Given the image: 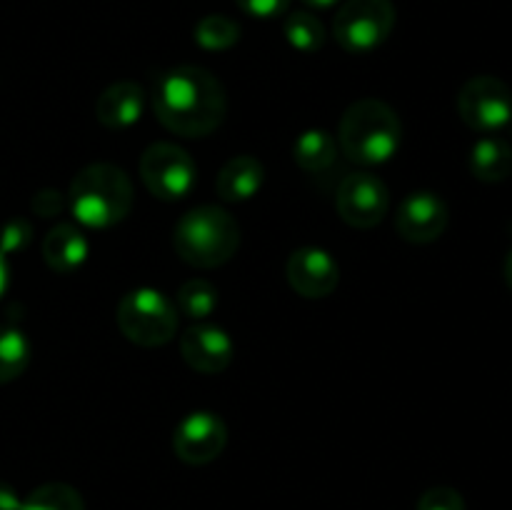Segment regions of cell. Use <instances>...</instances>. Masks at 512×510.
<instances>
[{
  "label": "cell",
  "mask_w": 512,
  "mask_h": 510,
  "mask_svg": "<svg viewBox=\"0 0 512 510\" xmlns=\"http://www.w3.org/2000/svg\"><path fill=\"white\" fill-rule=\"evenodd\" d=\"M195 43L205 50H228L240 40V25L228 15H205L193 30Z\"/></svg>",
  "instance_id": "23"
},
{
  "label": "cell",
  "mask_w": 512,
  "mask_h": 510,
  "mask_svg": "<svg viewBox=\"0 0 512 510\" xmlns=\"http://www.w3.org/2000/svg\"><path fill=\"white\" fill-rule=\"evenodd\" d=\"M218 308V288L210 280L193 278L180 285L175 295V310L190 320H205Z\"/></svg>",
  "instance_id": "20"
},
{
  "label": "cell",
  "mask_w": 512,
  "mask_h": 510,
  "mask_svg": "<svg viewBox=\"0 0 512 510\" xmlns=\"http://www.w3.org/2000/svg\"><path fill=\"white\" fill-rule=\"evenodd\" d=\"M305 5H310V8H318V10H328L333 8V5H338L340 0H303Z\"/></svg>",
  "instance_id": "30"
},
{
  "label": "cell",
  "mask_w": 512,
  "mask_h": 510,
  "mask_svg": "<svg viewBox=\"0 0 512 510\" xmlns=\"http://www.w3.org/2000/svg\"><path fill=\"white\" fill-rule=\"evenodd\" d=\"M180 353L193 370L205 375L223 373L233 363L235 345L220 325L198 323L190 325L180 338Z\"/></svg>",
  "instance_id": "12"
},
{
  "label": "cell",
  "mask_w": 512,
  "mask_h": 510,
  "mask_svg": "<svg viewBox=\"0 0 512 510\" xmlns=\"http://www.w3.org/2000/svg\"><path fill=\"white\" fill-rule=\"evenodd\" d=\"M415 510H465L463 495L448 485H435L420 495Z\"/></svg>",
  "instance_id": "24"
},
{
  "label": "cell",
  "mask_w": 512,
  "mask_h": 510,
  "mask_svg": "<svg viewBox=\"0 0 512 510\" xmlns=\"http://www.w3.org/2000/svg\"><path fill=\"white\" fill-rule=\"evenodd\" d=\"M335 138L328 130L310 128L300 133L293 143V160L305 173H320L335 160Z\"/></svg>",
  "instance_id": "18"
},
{
  "label": "cell",
  "mask_w": 512,
  "mask_h": 510,
  "mask_svg": "<svg viewBox=\"0 0 512 510\" xmlns=\"http://www.w3.org/2000/svg\"><path fill=\"white\" fill-rule=\"evenodd\" d=\"M140 178L160 200H183L198 183V165L175 143H153L140 158Z\"/></svg>",
  "instance_id": "7"
},
{
  "label": "cell",
  "mask_w": 512,
  "mask_h": 510,
  "mask_svg": "<svg viewBox=\"0 0 512 510\" xmlns=\"http://www.w3.org/2000/svg\"><path fill=\"white\" fill-rule=\"evenodd\" d=\"M510 125H512V120H510Z\"/></svg>",
  "instance_id": "32"
},
{
  "label": "cell",
  "mask_w": 512,
  "mask_h": 510,
  "mask_svg": "<svg viewBox=\"0 0 512 510\" xmlns=\"http://www.w3.org/2000/svg\"><path fill=\"white\" fill-rule=\"evenodd\" d=\"M285 40L300 53H318L325 45V28L308 10H295L283 23Z\"/></svg>",
  "instance_id": "21"
},
{
  "label": "cell",
  "mask_w": 512,
  "mask_h": 510,
  "mask_svg": "<svg viewBox=\"0 0 512 510\" xmlns=\"http://www.w3.org/2000/svg\"><path fill=\"white\" fill-rule=\"evenodd\" d=\"M145 110V93L133 80L108 85L95 100V118L110 130H125L140 120Z\"/></svg>",
  "instance_id": "14"
},
{
  "label": "cell",
  "mask_w": 512,
  "mask_h": 510,
  "mask_svg": "<svg viewBox=\"0 0 512 510\" xmlns=\"http://www.w3.org/2000/svg\"><path fill=\"white\" fill-rule=\"evenodd\" d=\"M470 173L480 183H503L512 173V148L505 138L485 135L473 145L470 153Z\"/></svg>",
  "instance_id": "17"
},
{
  "label": "cell",
  "mask_w": 512,
  "mask_h": 510,
  "mask_svg": "<svg viewBox=\"0 0 512 510\" xmlns=\"http://www.w3.org/2000/svg\"><path fill=\"white\" fill-rule=\"evenodd\" d=\"M68 210L85 228H113L123 223L130 215L135 203L133 183L128 173L113 163L85 165L73 180H70Z\"/></svg>",
  "instance_id": "2"
},
{
  "label": "cell",
  "mask_w": 512,
  "mask_h": 510,
  "mask_svg": "<svg viewBox=\"0 0 512 510\" xmlns=\"http://www.w3.org/2000/svg\"><path fill=\"white\" fill-rule=\"evenodd\" d=\"M228 445V428L223 418L210 410H195L178 423L173 433V450L183 463L208 465L220 458Z\"/></svg>",
  "instance_id": "10"
},
{
  "label": "cell",
  "mask_w": 512,
  "mask_h": 510,
  "mask_svg": "<svg viewBox=\"0 0 512 510\" xmlns=\"http://www.w3.org/2000/svg\"><path fill=\"white\" fill-rule=\"evenodd\" d=\"M30 363V340L13 325H0V385L20 378Z\"/></svg>",
  "instance_id": "19"
},
{
  "label": "cell",
  "mask_w": 512,
  "mask_h": 510,
  "mask_svg": "<svg viewBox=\"0 0 512 510\" xmlns=\"http://www.w3.org/2000/svg\"><path fill=\"white\" fill-rule=\"evenodd\" d=\"M10 288V265H8V255L0 253V298L8 293Z\"/></svg>",
  "instance_id": "29"
},
{
  "label": "cell",
  "mask_w": 512,
  "mask_h": 510,
  "mask_svg": "<svg viewBox=\"0 0 512 510\" xmlns=\"http://www.w3.org/2000/svg\"><path fill=\"white\" fill-rule=\"evenodd\" d=\"M65 205H68V200H65V195L58 193V190H40L33 198V210L40 218H50V215L60 213Z\"/></svg>",
  "instance_id": "27"
},
{
  "label": "cell",
  "mask_w": 512,
  "mask_h": 510,
  "mask_svg": "<svg viewBox=\"0 0 512 510\" xmlns=\"http://www.w3.org/2000/svg\"><path fill=\"white\" fill-rule=\"evenodd\" d=\"M20 495L10 483L0 480V510H20Z\"/></svg>",
  "instance_id": "28"
},
{
  "label": "cell",
  "mask_w": 512,
  "mask_h": 510,
  "mask_svg": "<svg viewBox=\"0 0 512 510\" xmlns=\"http://www.w3.org/2000/svg\"><path fill=\"white\" fill-rule=\"evenodd\" d=\"M448 205L438 193L418 190L403 198L395 213V230L403 240L415 245L435 243L448 228Z\"/></svg>",
  "instance_id": "11"
},
{
  "label": "cell",
  "mask_w": 512,
  "mask_h": 510,
  "mask_svg": "<svg viewBox=\"0 0 512 510\" xmlns=\"http://www.w3.org/2000/svg\"><path fill=\"white\" fill-rule=\"evenodd\" d=\"M265 168L253 155H235L223 165L215 180V193L225 203H245L263 188Z\"/></svg>",
  "instance_id": "15"
},
{
  "label": "cell",
  "mask_w": 512,
  "mask_h": 510,
  "mask_svg": "<svg viewBox=\"0 0 512 510\" xmlns=\"http://www.w3.org/2000/svg\"><path fill=\"white\" fill-rule=\"evenodd\" d=\"M290 288L303 298H325L338 288L340 268L323 248H298L285 265Z\"/></svg>",
  "instance_id": "13"
},
{
  "label": "cell",
  "mask_w": 512,
  "mask_h": 510,
  "mask_svg": "<svg viewBox=\"0 0 512 510\" xmlns=\"http://www.w3.org/2000/svg\"><path fill=\"white\" fill-rule=\"evenodd\" d=\"M175 253L195 268H220L240 248V225L220 205H198L175 223Z\"/></svg>",
  "instance_id": "4"
},
{
  "label": "cell",
  "mask_w": 512,
  "mask_h": 510,
  "mask_svg": "<svg viewBox=\"0 0 512 510\" xmlns=\"http://www.w3.org/2000/svg\"><path fill=\"white\" fill-rule=\"evenodd\" d=\"M153 110L170 133L205 138L223 125L228 95L210 70L200 65H178L155 80Z\"/></svg>",
  "instance_id": "1"
},
{
  "label": "cell",
  "mask_w": 512,
  "mask_h": 510,
  "mask_svg": "<svg viewBox=\"0 0 512 510\" xmlns=\"http://www.w3.org/2000/svg\"><path fill=\"white\" fill-rule=\"evenodd\" d=\"M20 510H85V503L73 485L45 483L20 503Z\"/></svg>",
  "instance_id": "22"
},
{
  "label": "cell",
  "mask_w": 512,
  "mask_h": 510,
  "mask_svg": "<svg viewBox=\"0 0 512 510\" xmlns=\"http://www.w3.org/2000/svg\"><path fill=\"white\" fill-rule=\"evenodd\" d=\"M393 0H345L333 20V35L345 53L363 55L380 48L395 28Z\"/></svg>",
  "instance_id": "6"
},
{
  "label": "cell",
  "mask_w": 512,
  "mask_h": 510,
  "mask_svg": "<svg viewBox=\"0 0 512 510\" xmlns=\"http://www.w3.org/2000/svg\"><path fill=\"white\" fill-rule=\"evenodd\" d=\"M505 280H508V285L512 290V248H510L508 258H505Z\"/></svg>",
  "instance_id": "31"
},
{
  "label": "cell",
  "mask_w": 512,
  "mask_h": 510,
  "mask_svg": "<svg viewBox=\"0 0 512 510\" xmlns=\"http://www.w3.org/2000/svg\"><path fill=\"white\" fill-rule=\"evenodd\" d=\"M88 253V238L70 223H58L55 228H50L43 240V258L55 273L68 275L78 270L88 260Z\"/></svg>",
  "instance_id": "16"
},
{
  "label": "cell",
  "mask_w": 512,
  "mask_h": 510,
  "mask_svg": "<svg viewBox=\"0 0 512 510\" xmlns=\"http://www.w3.org/2000/svg\"><path fill=\"white\" fill-rule=\"evenodd\" d=\"M28 243H30L28 220L15 218V220H10V223H5L3 230H0V253H5V255L20 253V250H23Z\"/></svg>",
  "instance_id": "25"
},
{
  "label": "cell",
  "mask_w": 512,
  "mask_h": 510,
  "mask_svg": "<svg viewBox=\"0 0 512 510\" xmlns=\"http://www.w3.org/2000/svg\"><path fill=\"white\" fill-rule=\"evenodd\" d=\"M235 5L250 18L273 20L288 13L290 0H235Z\"/></svg>",
  "instance_id": "26"
},
{
  "label": "cell",
  "mask_w": 512,
  "mask_h": 510,
  "mask_svg": "<svg viewBox=\"0 0 512 510\" xmlns=\"http://www.w3.org/2000/svg\"><path fill=\"white\" fill-rule=\"evenodd\" d=\"M340 218L360 230L383 223L390 208V193L383 180L373 173H350L335 195Z\"/></svg>",
  "instance_id": "9"
},
{
  "label": "cell",
  "mask_w": 512,
  "mask_h": 510,
  "mask_svg": "<svg viewBox=\"0 0 512 510\" xmlns=\"http://www.w3.org/2000/svg\"><path fill=\"white\" fill-rule=\"evenodd\" d=\"M115 323L130 343L140 348H160L178 333V310L160 290L135 288L120 298Z\"/></svg>",
  "instance_id": "5"
},
{
  "label": "cell",
  "mask_w": 512,
  "mask_h": 510,
  "mask_svg": "<svg viewBox=\"0 0 512 510\" xmlns=\"http://www.w3.org/2000/svg\"><path fill=\"white\" fill-rule=\"evenodd\" d=\"M458 113L468 128L495 135L512 120V93L493 75H478L463 85L458 95Z\"/></svg>",
  "instance_id": "8"
},
{
  "label": "cell",
  "mask_w": 512,
  "mask_h": 510,
  "mask_svg": "<svg viewBox=\"0 0 512 510\" xmlns=\"http://www.w3.org/2000/svg\"><path fill=\"white\" fill-rule=\"evenodd\" d=\"M338 140L353 163L383 165L398 153L403 125L398 113L378 98L355 100L340 118Z\"/></svg>",
  "instance_id": "3"
}]
</instances>
